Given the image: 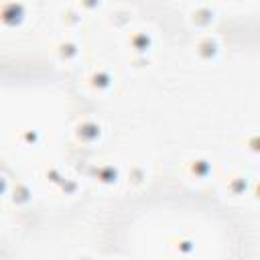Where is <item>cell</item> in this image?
<instances>
[{
	"instance_id": "obj_13",
	"label": "cell",
	"mask_w": 260,
	"mask_h": 260,
	"mask_svg": "<svg viewBox=\"0 0 260 260\" xmlns=\"http://www.w3.org/2000/svg\"><path fill=\"white\" fill-rule=\"evenodd\" d=\"M248 189H250V179L244 173H232L223 181V191H225L228 197L240 199L248 193Z\"/></svg>"
},
{
	"instance_id": "obj_5",
	"label": "cell",
	"mask_w": 260,
	"mask_h": 260,
	"mask_svg": "<svg viewBox=\"0 0 260 260\" xmlns=\"http://www.w3.org/2000/svg\"><path fill=\"white\" fill-rule=\"evenodd\" d=\"M122 175H124V169L118 162H114V160L93 162L89 167V173H87V177L98 187H104V189H110V187L120 185L122 183Z\"/></svg>"
},
{
	"instance_id": "obj_6",
	"label": "cell",
	"mask_w": 260,
	"mask_h": 260,
	"mask_svg": "<svg viewBox=\"0 0 260 260\" xmlns=\"http://www.w3.org/2000/svg\"><path fill=\"white\" fill-rule=\"evenodd\" d=\"M193 55L203 65L215 63L217 57L221 55V39H219V35H215L211 30L197 35V39L193 43Z\"/></svg>"
},
{
	"instance_id": "obj_15",
	"label": "cell",
	"mask_w": 260,
	"mask_h": 260,
	"mask_svg": "<svg viewBox=\"0 0 260 260\" xmlns=\"http://www.w3.org/2000/svg\"><path fill=\"white\" fill-rule=\"evenodd\" d=\"M132 16H134V8L130 4H116L112 8V12L108 14V20L114 28H120V30H128L130 28V22H132Z\"/></svg>"
},
{
	"instance_id": "obj_22",
	"label": "cell",
	"mask_w": 260,
	"mask_h": 260,
	"mask_svg": "<svg viewBox=\"0 0 260 260\" xmlns=\"http://www.w3.org/2000/svg\"><path fill=\"white\" fill-rule=\"evenodd\" d=\"M73 260H98V256H93L89 252H81V254H75Z\"/></svg>"
},
{
	"instance_id": "obj_23",
	"label": "cell",
	"mask_w": 260,
	"mask_h": 260,
	"mask_svg": "<svg viewBox=\"0 0 260 260\" xmlns=\"http://www.w3.org/2000/svg\"><path fill=\"white\" fill-rule=\"evenodd\" d=\"M108 260H124V258H108Z\"/></svg>"
},
{
	"instance_id": "obj_12",
	"label": "cell",
	"mask_w": 260,
	"mask_h": 260,
	"mask_svg": "<svg viewBox=\"0 0 260 260\" xmlns=\"http://www.w3.org/2000/svg\"><path fill=\"white\" fill-rule=\"evenodd\" d=\"M122 181L130 187V189H140L146 185L148 181V169L144 162H130L126 169H124V175H122Z\"/></svg>"
},
{
	"instance_id": "obj_11",
	"label": "cell",
	"mask_w": 260,
	"mask_h": 260,
	"mask_svg": "<svg viewBox=\"0 0 260 260\" xmlns=\"http://www.w3.org/2000/svg\"><path fill=\"white\" fill-rule=\"evenodd\" d=\"M83 20H85V16H83V12L77 8V4L61 6V10H59V22H61V26L65 28V32L73 35V32L83 24Z\"/></svg>"
},
{
	"instance_id": "obj_17",
	"label": "cell",
	"mask_w": 260,
	"mask_h": 260,
	"mask_svg": "<svg viewBox=\"0 0 260 260\" xmlns=\"http://www.w3.org/2000/svg\"><path fill=\"white\" fill-rule=\"evenodd\" d=\"M175 252L185 260L193 258V254L197 252V240L191 234H181L175 242Z\"/></svg>"
},
{
	"instance_id": "obj_10",
	"label": "cell",
	"mask_w": 260,
	"mask_h": 260,
	"mask_svg": "<svg viewBox=\"0 0 260 260\" xmlns=\"http://www.w3.org/2000/svg\"><path fill=\"white\" fill-rule=\"evenodd\" d=\"M6 199H8V203L12 207H18V209L30 205L32 199H35V187H32V183L30 181H24V179L10 183V191H8Z\"/></svg>"
},
{
	"instance_id": "obj_3",
	"label": "cell",
	"mask_w": 260,
	"mask_h": 260,
	"mask_svg": "<svg viewBox=\"0 0 260 260\" xmlns=\"http://www.w3.org/2000/svg\"><path fill=\"white\" fill-rule=\"evenodd\" d=\"M128 55H152L156 37L148 26H130L124 35Z\"/></svg>"
},
{
	"instance_id": "obj_21",
	"label": "cell",
	"mask_w": 260,
	"mask_h": 260,
	"mask_svg": "<svg viewBox=\"0 0 260 260\" xmlns=\"http://www.w3.org/2000/svg\"><path fill=\"white\" fill-rule=\"evenodd\" d=\"M8 191H10V181H8V177H6V175H2V173H0V199H2V197H6V195H8Z\"/></svg>"
},
{
	"instance_id": "obj_1",
	"label": "cell",
	"mask_w": 260,
	"mask_h": 260,
	"mask_svg": "<svg viewBox=\"0 0 260 260\" xmlns=\"http://www.w3.org/2000/svg\"><path fill=\"white\" fill-rule=\"evenodd\" d=\"M73 140L81 146H95L104 138V124L95 116H81L71 128Z\"/></svg>"
},
{
	"instance_id": "obj_14",
	"label": "cell",
	"mask_w": 260,
	"mask_h": 260,
	"mask_svg": "<svg viewBox=\"0 0 260 260\" xmlns=\"http://www.w3.org/2000/svg\"><path fill=\"white\" fill-rule=\"evenodd\" d=\"M65 177H67V171L59 162H47L41 169V181H43V185L49 187V189H53V191H57V187L63 183Z\"/></svg>"
},
{
	"instance_id": "obj_8",
	"label": "cell",
	"mask_w": 260,
	"mask_h": 260,
	"mask_svg": "<svg viewBox=\"0 0 260 260\" xmlns=\"http://www.w3.org/2000/svg\"><path fill=\"white\" fill-rule=\"evenodd\" d=\"M53 51H55V57H57L61 63L73 65V63H77V61L81 59V41H79L75 35L65 32V35L55 43Z\"/></svg>"
},
{
	"instance_id": "obj_18",
	"label": "cell",
	"mask_w": 260,
	"mask_h": 260,
	"mask_svg": "<svg viewBox=\"0 0 260 260\" xmlns=\"http://www.w3.org/2000/svg\"><path fill=\"white\" fill-rule=\"evenodd\" d=\"M79 189H81V181L77 177H73V175H67L63 179V183L57 187V193L63 195V197H75L79 193Z\"/></svg>"
},
{
	"instance_id": "obj_9",
	"label": "cell",
	"mask_w": 260,
	"mask_h": 260,
	"mask_svg": "<svg viewBox=\"0 0 260 260\" xmlns=\"http://www.w3.org/2000/svg\"><path fill=\"white\" fill-rule=\"evenodd\" d=\"M185 175L195 183H205L213 175V160L205 154H195L185 160Z\"/></svg>"
},
{
	"instance_id": "obj_4",
	"label": "cell",
	"mask_w": 260,
	"mask_h": 260,
	"mask_svg": "<svg viewBox=\"0 0 260 260\" xmlns=\"http://www.w3.org/2000/svg\"><path fill=\"white\" fill-rule=\"evenodd\" d=\"M28 14H30V8L24 2H18V0L0 2V28L18 30L28 20Z\"/></svg>"
},
{
	"instance_id": "obj_16",
	"label": "cell",
	"mask_w": 260,
	"mask_h": 260,
	"mask_svg": "<svg viewBox=\"0 0 260 260\" xmlns=\"http://www.w3.org/2000/svg\"><path fill=\"white\" fill-rule=\"evenodd\" d=\"M14 138H16L18 148H22V150H32V148H37V146L43 142V132H41L39 128H35V126H26V128H20Z\"/></svg>"
},
{
	"instance_id": "obj_24",
	"label": "cell",
	"mask_w": 260,
	"mask_h": 260,
	"mask_svg": "<svg viewBox=\"0 0 260 260\" xmlns=\"http://www.w3.org/2000/svg\"><path fill=\"white\" fill-rule=\"evenodd\" d=\"M0 134H2V124H0Z\"/></svg>"
},
{
	"instance_id": "obj_2",
	"label": "cell",
	"mask_w": 260,
	"mask_h": 260,
	"mask_svg": "<svg viewBox=\"0 0 260 260\" xmlns=\"http://www.w3.org/2000/svg\"><path fill=\"white\" fill-rule=\"evenodd\" d=\"M217 18H219L217 6L211 4V2H197L187 10V22L199 35L201 32H209L211 26L217 22Z\"/></svg>"
},
{
	"instance_id": "obj_7",
	"label": "cell",
	"mask_w": 260,
	"mask_h": 260,
	"mask_svg": "<svg viewBox=\"0 0 260 260\" xmlns=\"http://www.w3.org/2000/svg\"><path fill=\"white\" fill-rule=\"evenodd\" d=\"M116 71L108 65H95L87 71L85 75V85L95 93V95H108L116 87Z\"/></svg>"
},
{
	"instance_id": "obj_19",
	"label": "cell",
	"mask_w": 260,
	"mask_h": 260,
	"mask_svg": "<svg viewBox=\"0 0 260 260\" xmlns=\"http://www.w3.org/2000/svg\"><path fill=\"white\" fill-rule=\"evenodd\" d=\"M152 63V55H128V67L134 71H144L146 67H150Z\"/></svg>"
},
{
	"instance_id": "obj_20",
	"label": "cell",
	"mask_w": 260,
	"mask_h": 260,
	"mask_svg": "<svg viewBox=\"0 0 260 260\" xmlns=\"http://www.w3.org/2000/svg\"><path fill=\"white\" fill-rule=\"evenodd\" d=\"M77 8L83 12V16H89L93 12H100L104 8V2H87V0H81V2H75Z\"/></svg>"
}]
</instances>
